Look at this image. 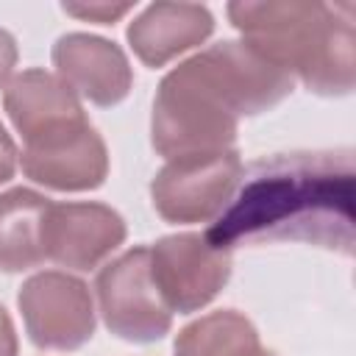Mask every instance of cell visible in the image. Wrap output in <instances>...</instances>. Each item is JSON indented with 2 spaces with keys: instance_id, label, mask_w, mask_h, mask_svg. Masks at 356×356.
Here are the masks:
<instances>
[{
  "instance_id": "obj_1",
  "label": "cell",
  "mask_w": 356,
  "mask_h": 356,
  "mask_svg": "<svg viewBox=\"0 0 356 356\" xmlns=\"http://www.w3.org/2000/svg\"><path fill=\"white\" fill-rule=\"evenodd\" d=\"M203 236L222 250L239 242L312 239L328 248L350 245V167L337 170L331 156L292 153L259 161L239 195L231 197Z\"/></svg>"
},
{
  "instance_id": "obj_2",
  "label": "cell",
  "mask_w": 356,
  "mask_h": 356,
  "mask_svg": "<svg viewBox=\"0 0 356 356\" xmlns=\"http://www.w3.org/2000/svg\"><path fill=\"white\" fill-rule=\"evenodd\" d=\"M228 19L253 50L300 78L309 92L334 97L356 83V36L350 3L261 0L228 3Z\"/></svg>"
},
{
  "instance_id": "obj_3",
  "label": "cell",
  "mask_w": 356,
  "mask_h": 356,
  "mask_svg": "<svg viewBox=\"0 0 356 356\" xmlns=\"http://www.w3.org/2000/svg\"><path fill=\"white\" fill-rule=\"evenodd\" d=\"M236 122L239 117L186 58L159 83L150 117V142L167 161L231 150L236 142Z\"/></svg>"
},
{
  "instance_id": "obj_4",
  "label": "cell",
  "mask_w": 356,
  "mask_h": 356,
  "mask_svg": "<svg viewBox=\"0 0 356 356\" xmlns=\"http://www.w3.org/2000/svg\"><path fill=\"white\" fill-rule=\"evenodd\" d=\"M242 159L231 150L170 159L150 181L153 209L167 222H206L225 211L242 184Z\"/></svg>"
},
{
  "instance_id": "obj_5",
  "label": "cell",
  "mask_w": 356,
  "mask_h": 356,
  "mask_svg": "<svg viewBox=\"0 0 356 356\" xmlns=\"http://www.w3.org/2000/svg\"><path fill=\"white\" fill-rule=\"evenodd\" d=\"M106 328L125 342H156L172 328V312L150 278V248H131L108 261L95 281Z\"/></svg>"
},
{
  "instance_id": "obj_6",
  "label": "cell",
  "mask_w": 356,
  "mask_h": 356,
  "mask_svg": "<svg viewBox=\"0 0 356 356\" xmlns=\"http://www.w3.org/2000/svg\"><path fill=\"white\" fill-rule=\"evenodd\" d=\"M31 342L42 350H78L95 334V303L89 286L58 270L31 275L17 295Z\"/></svg>"
},
{
  "instance_id": "obj_7",
  "label": "cell",
  "mask_w": 356,
  "mask_h": 356,
  "mask_svg": "<svg viewBox=\"0 0 356 356\" xmlns=\"http://www.w3.org/2000/svg\"><path fill=\"white\" fill-rule=\"evenodd\" d=\"M150 278L170 312L209 306L231 278V253L203 234H170L150 248Z\"/></svg>"
},
{
  "instance_id": "obj_8",
  "label": "cell",
  "mask_w": 356,
  "mask_h": 356,
  "mask_svg": "<svg viewBox=\"0 0 356 356\" xmlns=\"http://www.w3.org/2000/svg\"><path fill=\"white\" fill-rule=\"evenodd\" d=\"M189 61L236 117L261 114L278 106L295 86L289 72L275 67L248 42L236 39L217 42L195 53Z\"/></svg>"
},
{
  "instance_id": "obj_9",
  "label": "cell",
  "mask_w": 356,
  "mask_h": 356,
  "mask_svg": "<svg viewBox=\"0 0 356 356\" xmlns=\"http://www.w3.org/2000/svg\"><path fill=\"white\" fill-rule=\"evenodd\" d=\"M125 220L106 203H50L39 245L44 259L89 273L125 242Z\"/></svg>"
},
{
  "instance_id": "obj_10",
  "label": "cell",
  "mask_w": 356,
  "mask_h": 356,
  "mask_svg": "<svg viewBox=\"0 0 356 356\" xmlns=\"http://www.w3.org/2000/svg\"><path fill=\"white\" fill-rule=\"evenodd\" d=\"M3 106L25 147H44L89 128L81 97L58 75L44 70L14 75L6 86Z\"/></svg>"
},
{
  "instance_id": "obj_11",
  "label": "cell",
  "mask_w": 356,
  "mask_h": 356,
  "mask_svg": "<svg viewBox=\"0 0 356 356\" xmlns=\"http://www.w3.org/2000/svg\"><path fill=\"white\" fill-rule=\"evenodd\" d=\"M56 75L95 106H117L128 97L134 72L120 44L92 33H64L53 44Z\"/></svg>"
},
{
  "instance_id": "obj_12",
  "label": "cell",
  "mask_w": 356,
  "mask_h": 356,
  "mask_svg": "<svg viewBox=\"0 0 356 356\" xmlns=\"http://www.w3.org/2000/svg\"><path fill=\"white\" fill-rule=\"evenodd\" d=\"M22 172L56 192L97 189L108 175V150L103 136L89 125L44 147H22Z\"/></svg>"
},
{
  "instance_id": "obj_13",
  "label": "cell",
  "mask_w": 356,
  "mask_h": 356,
  "mask_svg": "<svg viewBox=\"0 0 356 356\" xmlns=\"http://www.w3.org/2000/svg\"><path fill=\"white\" fill-rule=\"evenodd\" d=\"M214 17L197 3H153L128 25V44L147 67H164L175 56L203 44Z\"/></svg>"
},
{
  "instance_id": "obj_14",
  "label": "cell",
  "mask_w": 356,
  "mask_h": 356,
  "mask_svg": "<svg viewBox=\"0 0 356 356\" xmlns=\"http://www.w3.org/2000/svg\"><path fill=\"white\" fill-rule=\"evenodd\" d=\"M50 200L17 186L0 192V273H22L44 261L39 231Z\"/></svg>"
},
{
  "instance_id": "obj_15",
  "label": "cell",
  "mask_w": 356,
  "mask_h": 356,
  "mask_svg": "<svg viewBox=\"0 0 356 356\" xmlns=\"http://www.w3.org/2000/svg\"><path fill=\"white\" fill-rule=\"evenodd\" d=\"M175 356H275L261 348L256 325L234 312H211L189 325H184L175 337Z\"/></svg>"
},
{
  "instance_id": "obj_16",
  "label": "cell",
  "mask_w": 356,
  "mask_h": 356,
  "mask_svg": "<svg viewBox=\"0 0 356 356\" xmlns=\"http://www.w3.org/2000/svg\"><path fill=\"white\" fill-rule=\"evenodd\" d=\"M134 8V3H64L61 11L78 19H89L97 25H114L120 17H125Z\"/></svg>"
},
{
  "instance_id": "obj_17",
  "label": "cell",
  "mask_w": 356,
  "mask_h": 356,
  "mask_svg": "<svg viewBox=\"0 0 356 356\" xmlns=\"http://www.w3.org/2000/svg\"><path fill=\"white\" fill-rule=\"evenodd\" d=\"M17 145H14V139L8 136V131H6V125L0 122V184H6V181H11L14 178V172H17Z\"/></svg>"
},
{
  "instance_id": "obj_18",
  "label": "cell",
  "mask_w": 356,
  "mask_h": 356,
  "mask_svg": "<svg viewBox=\"0 0 356 356\" xmlns=\"http://www.w3.org/2000/svg\"><path fill=\"white\" fill-rule=\"evenodd\" d=\"M14 67H17V42L8 31L0 28V89L8 86Z\"/></svg>"
},
{
  "instance_id": "obj_19",
  "label": "cell",
  "mask_w": 356,
  "mask_h": 356,
  "mask_svg": "<svg viewBox=\"0 0 356 356\" xmlns=\"http://www.w3.org/2000/svg\"><path fill=\"white\" fill-rule=\"evenodd\" d=\"M0 356H17V331L3 306H0Z\"/></svg>"
}]
</instances>
